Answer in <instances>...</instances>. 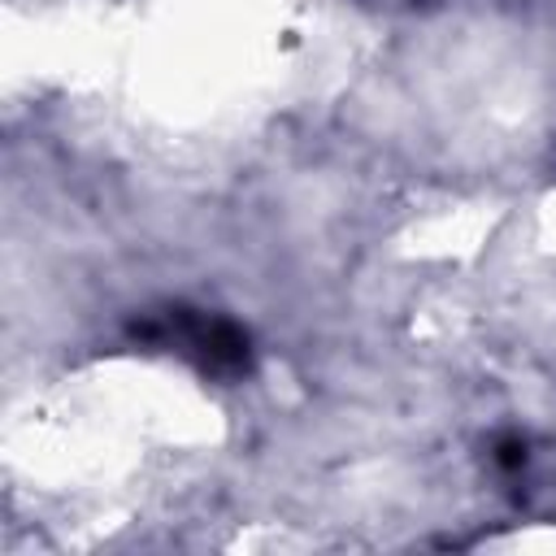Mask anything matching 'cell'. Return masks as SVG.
<instances>
[{
    "mask_svg": "<svg viewBox=\"0 0 556 556\" xmlns=\"http://www.w3.org/2000/svg\"><path fill=\"white\" fill-rule=\"evenodd\" d=\"M130 334L143 339V343H156V348H169V352L191 356L213 378H239L252 365L248 334L235 321L208 317V313H195V308H182V304L161 308V313L135 321Z\"/></svg>",
    "mask_w": 556,
    "mask_h": 556,
    "instance_id": "obj_1",
    "label": "cell"
},
{
    "mask_svg": "<svg viewBox=\"0 0 556 556\" xmlns=\"http://www.w3.org/2000/svg\"><path fill=\"white\" fill-rule=\"evenodd\" d=\"M495 460H500L504 469L526 465V443H521V439H500V443H495Z\"/></svg>",
    "mask_w": 556,
    "mask_h": 556,
    "instance_id": "obj_2",
    "label": "cell"
}]
</instances>
